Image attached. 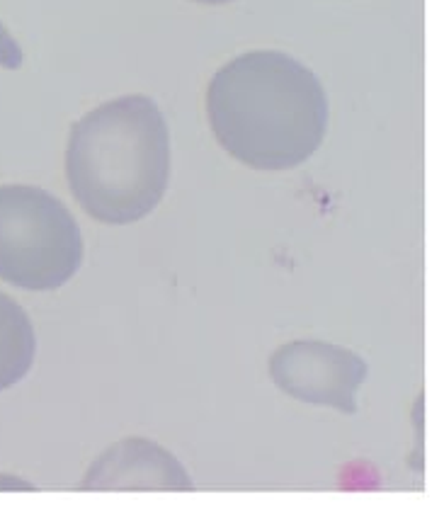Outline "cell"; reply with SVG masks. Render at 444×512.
<instances>
[{"instance_id": "6da1fadb", "label": "cell", "mask_w": 444, "mask_h": 512, "mask_svg": "<svg viewBox=\"0 0 444 512\" xmlns=\"http://www.w3.org/2000/svg\"><path fill=\"white\" fill-rule=\"evenodd\" d=\"M207 117L226 153L255 170H289L321 149L328 98L309 66L284 51H248L214 73Z\"/></svg>"}, {"instance_id": "7a4b0ae2", "label": "cell", "mask_w": 444, "mask_h": 512, "mask_svg": "<svg viewBox=\"0 0 444 512\" xmlns=\"http://www.w3.org/2000/svg\"><path fill=\"white\" fill-rule=\"evenodd\" d=\"M66 178L83 212L124 226L161 204L170 178L168 124L156 100H107L71 127Z\"/></svg>"}, {"instance_id": "3957f363", "label": "cell", "mask_w": 444, "mask_h": 512, "mask_svg": "<svg viewBox=\"0 0 444 512\" xmlns=\"http://www.w3.org/2000/svg\"><path fill=\"white\" fill-rule=\"evenodd\" d=\"M83 233L51 192L0 185V280L30 292L59 289L81 270Z\"/></svg>"}, {"instance_id": "277c9868", "label": "cell", "mask_w": 444, "mask_h": 512, "mask_svg": "<svg viewBox=\"0 0 444 512\" xmlns=\"http://www.w3.org/2000/svg\"><path fill=\"white\" fill-rule=\"evenodd\" d=\"M369 367L360 355L321 340H294L270 357V377L277 389L301 403L357 413V391Z\"/></svg>"}, {"instance_id": "5b68a950", "label": "cell", "mask_w": 444, "mask_h": 512, "mask_svg": "<svg viewBox=\"0 0 444 512\" xmlns=\"http://www.w3.org/2000/svg\"><path fill=\"white\" fill-rule=\"evenodd\" d=\"M85 491H192L195 483L168 449L129 437L102 452L81 483Z\"/></svg>"}, {"instance_id": "8992f818", "label": "cell", "mask_w": 444, "mask_h": 512, "mask_svg": "<svg viewBox=\"0 0 444 512\" xmlns=\"http://www.w3.org/2000/svg\"><path fill=\"white\" fill-rule=\"evenodd\" d=\"M37 338L27 311L0 292V391L10 389L30 374Z\"/></svg>"}, {"instance_id": "52a82bcc", "label": "cell", "mask_w": 444, "mask_h": 512, "mask_svg": "<svg viewBox=\"0 0 444 512\" xmlns=\"http://www.w3.org/2000/svg\"><path fill=\"white\" fill-rule=\"evenodd\" d=\"M22 49L15 42V37L5 30V25L0 22V66L8 68V71H17L22 66Z\"/></svg>"}, {"instance_id": "ba28073f", "label": "cell", "mask_w": 444, "mask_h": 512, "mask_svg": "<svg viewBox=\"0 0 444 512\" xmlns=\"http://www.w3.org/2000/svg\"><path fill=\"white\" fill-rule=\"evenodd\" d=\"M195 3H204V5H224V3H231V0H195Z\"/></svg>"}]
</instances>
